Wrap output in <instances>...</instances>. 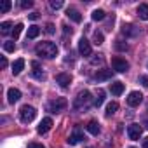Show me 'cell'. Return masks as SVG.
<instances>
[{
    "label": "cell",
    "instance_id": "11",
    "mask_svg": "<svg viewBox=\"0 0 148 148\" xmlns=\"http://www.w3.org/2000/svg\"><path fill=\"white\" fill-rule=\"evenodd\" d=\"M32 68H33V70H32V75H33L37 80H45V73L42 71V68H40V64H38L37 61L32 63Z\"/></svg>",
    "mask_w": 148,
    "mask_h": 148
},
{
    "label": "cell",
    "instance_id": "22",
    "mask_svg": "<svg viewBox=\"0 0 148 148\" xmlns=\"http://www.w3.org/2000/svg\"><path fill=\"white\" fill-rule=\"evenodd\" d=\"M117 110H119V103H117V101L108 103V105H106V117H112Z\"/></svg>",
    "mask_w": 148,
    "mask_h": 148
},
{
    "label": "cell",
    "instance_id": "6",
    "mask_svg": "<svg viewBox=\"0 0 148 148\" xmlns=\"http://www.w3.org/2000/svg\"><path fill=\"white\" fill-rule=\"evenodd\" d=\"M141 134H143V127H141L139 124H131V125L127 127V136H129L132 141L139 139V138H141Z\"/></svg>",
    "mask_w": 148,
    "mask_h": 148
},
{
    "label": "cell",
    "instance_id": "30",
    "mask_svg": "<svg viewBox=\"0 0 148 148\" xmlns=\"http://www.w3.org/2000/svg\"><path fill=\"white\" fill-rule=\"evenodd\" d=\"M51 7H52L54 11H58V9L63 7V2H61V0H51Z\"/></svg>",
    "mask_w": 148,
    "mask_h": 148
},
{
    "label": "cell",
    "instance_id": "29",
    "mask_svg": "<svg viewBox=\"0 0 148 148\" xmlns=\"http://www.w3.org/2000/svg\"><path fill=\"white\" fill-rule=\"evenodd\" d=\"M21 32H23V25H21V23H18V25L12 28V38L16 40V38L19 37V33H21Z\"/></svg>",
    "mask_w": 148,
    "mask_h": 148
},
{
    "label": "cell",
    "instance_id": "34",
    "mask_svg": "<svg viewBox=\"0 0 148 148\" xmlns=\"http://www.w3.org/2000/svg\"><path fill=\"white\" fill-rule=\"evenodd\" d=\"M45 33H49V35L54 33V25H52V23H47V25H45Z\"/></svg>",
    "mask_w": 148,
    "mask_h": 148
},
{
    "label": "cell",
    "instance_id": "32",
    "mask_svg": "<svg viewBox=\"0 0 148 148\" xmlns=\"http://www.w3.org/2000/svg\"><path fill=\"white\" fill-rule=\"evenodd\" d=\"M103 61H105V59H103V56H101V54H98L96 58H92V59H91V64H101Z\"/></svg>",
    "mask_w": 148,
    "mask_h": 148
},
{
    "label": "cell",
    "instance_id": "33",
    "mask_svg": "<svg viewBox=\"0 0 148 148\" xmlns=\"http://www.w3.org/2000/svg\"><path fill=\"white\" fill-rule=\"evenodd\" d=\"M115 47H117L119 51H127V44H124L122 40H117V44H115Z\"/></svg>",
    "mask_w": 148,
    "mask_h": 148
},
{
    "label": "cell",
    "instance_id": "20",
    "mask_svg": "<svg viewBox=\"0 0 148 148\" xmlns=\"http://www.w3.org/2000/svg\"><path fill=\"white\" fill-rule=\"evenodd\" d=\"M110 89H112V94H115V96H120V94L124 92V84H122V82H113Z\"/></svg>",
    "mask_w": 148,
    "mask_h": 148
},
{
    "label": "cell",
    "instance_id": "17",
    "mask_svg": "<svg viewBox=\"0 0 148 148\" xmlns=\"http://www.w3.org/2000/svg\"><path fill=\"white\" fill-rule=\"evenodd\" d=\"M86 129H87L92 136H98V134L101 132V127H99V124H98L96 120H89V124L86 125Z\"/></svg>",
    "mask_w": 148,
    "mask_h": 148
},
{
    "label": "cell",
    "instance_id": "9",
    "mask_svg": "<svg viewBox=\"0 0 148 148\" xmlns=\"http://www.w3.org/2000/svg\"><path fill=\"white\" fill-rule=\"evenodd\" d=\"M143 101V94L139 91H132L129 96H127V105L129 106H139V103Z\"/></svg>",
    "mask_w": 148,
    "mask_h": 148
},
{
    "label": "cell",
    "instance_id": "5",
    "mask_svg": "<svg viewBox=\"0 0 148 148\" xmlns=\"http://www.w3.org/2000/svg\"><path fill=\"white\" fill-rule=\"evenodd\" d=\"M112 68H113L115 71H119V73H124V71H127V70H129V63H127L124 58L115 56V58L112 59Z\"/></svg>",
    "mask_w": 148,
    "mask_h": 148
},
{
    "label": "cell",
    "instance_id": "39",
    "mask_svg": "<svg viewBox=\"0 0 148 148\" xmlns=\"http://www.w3.org/2000/svg\"><path fill=\"white\" fill-rule=\"evenodd\" d=\"M143 148H148V138L143 139Z\"/></svg>",
    "mask_w": 148,
    "mask_h": 148
},
{
    "label": "cell",
    "instance_id": "35",
    "mask_svg": "<svg viewBox=\"0 0 148 148\" xmlns=\"http://www.w3.org/2000/svg\"><path fill=\"white\" fill-rule=\"evenodd\" d=\"M139 82H141L145 87H148V77H145V75H143V77H139Z\"/></svg>",
    "mask_w": 148,
    "mask_h": 148
},
{
    "label": "cell",
    "instance_id": "31",
    "mask_svg": "<svg viewBox=\"0 0 148 148\" xmlns=\"http://www.w3.org/2000/svg\"><path fill=\"white\" fill-rule=\"evenodd\" d=\"M19 5H21L23 9H30V7L33 5V2H32V0H21V2H19Z\"/></svg>",
    "mask_w": 148,
    "mask_h": 148
},
{
    "label": "cell",
    "instance_id": "16",
    "mask_svg": "<svg viewBox=\"0 0 148 148\" xmlns=\"http://www.w3.org/2000/svg\"><path fill=\"white\" fill-rule=\"evenodd\" d=\"M7 99H9V103H16V101H19V99H21V91L11 87V89L7 91Z\"/></svg>",
    "mask_w": 148,
    "mask_h": 148
},
{
    "label": "cell",
    "instance_id": "37",
    "mask_svg": "<svg viewBox=\"0 0 148 148\" xmlns=\"http://www.w3.org/2000/svg\"><path fill=\"white\" fill-rule=\"evenodd\" d=\"M28 18L32 21H35V19H38V12H32V14H28Z\"/></svg>",
    "mask_w": 148,
    "mask_h": 148
},
{
    "label": "cell",
    "instance_id": "8",
    "mask_svg": "<svg viewBox=\"0 0 148 148\" xmlns=\"http://www.w3.org/2000/svg\"><path fill=\"white\" fill-rule=\"evenodd\" d=\"M79 52H80L82 56H91V54H92V47H91V42H89L86 37H82V38L79 40Z\"/></svg>",
    "mask_w": 148,
    "mask_h": 148
},
{
    "label": "cell",
    "instance_id": "1",
    "mask_svg": "<svg viewBox=\"0 0 148 148\" xmlns=\"http://www.w3.org/2000/svg\"><path fill=\"white\" fill-rule=\"evenodd\" d=\"M35 51H37L38 56H42L45 59H52V58L58 56V45L54 42H40L35 47Z\"/></svg>",
    "mask_w": 148,
    "mask_h": 148
},
{
    "label": "cell",
    "instance_id": "15",
    "mask_svg": "<svg viewBox=\"0 0 148 148\" xmlns=\"http://www.w3.org/2000/svg\"><path fill=\"white\" fill-rule=\"evenodd\" d=\"M66 16H68L71 21H75V23H80V21H82V16H80V12H79L75 7H68V9H66Z\"/></svg>",
    "mask_w": 148,
    "mask_h": 148
},
{
    "label": "cell",
    "instance_id": "7",
    "mask_svg": "<svg viewBox=\"0 0 148 148\" xmlns=\"http://www.w3.org/2000/svg\"><path fill=\"white\" fill-rule=\"evenodd\" d=\"M84 139V131L80 129V127H75V129H73V132L68 136V145H77V143H80Z\"/></svg>",
    "mask_w": 148,
    "mask_h": 148
},
{
    "label": "cell",
    "instance_id": "19",
    "mask_svg": "<svg viewBox=\"0 0 148 148\" xmlns=\"http://www.w3.org/2000/svg\"><path fill=\"white\" fill-rule=\"evenodd\" d=\"M23 68H25V59H16L14 64H12V73L14 75H19L23 71Z\"/></svg>",
    "mask_w": 148,
    "mask_h": 148
},
{
    "label": "cell",
    "instance_id": "38",
    "mask_svg": "<svg viewBox=\"0 0 148 148\" xmlns=\"http://www.w3.org/2000/svg\"><path fill=\"white\" fill-rule=\"evenodd\" d=\"M0 66H2V68L7 66V59H5V56H2V59H0Z\"/></svg>",
    "mask_w": 148,
    "mask_h": 148
},
{
    "label": "cell",
    "instance_id": "10",
    "mask_svg": "<svg viewBox=\"0 0 148 148\" xmlns=\"http://www.w3.org/2000/svg\"><path fill=\"white\" fill-rule=\"evenodd\" d=\"M51 127H52V119H51V117H45V119H42V122L38 124L37 132H38V134H45Z\"/></svg>",
    "mask_w": 148,
    "mask_h": 148
},
{
    "label": "cell",
    "instance_id": "4",
    "mask_svg": "<svg viewBox=\"0 0 148 148\" xmlns=\"http://www.w3.org/2000/svg\"><path fill=\"white\" fill-rule=\"evenodd\" d=\"M66 105H68V101H66L64 98H56V99H52V101L47 103V110L52 112V113H58V112H61L63 108H66Z\"/></svg>",
    "mask_w": 148,
    "mask_h": 148
},
{
    "label": "cell",
    "instance_id": "23",
    "mask_svg": "<svg viewBox=\"0 0 148 148\" xmlns=\"http://www.w3.org/2000/svg\"><path fill=\"white\" fill-rule=\"evenodd\" d=\"M12 23L11 21H4L2 25H0V32H2V35H7V33H12Z\"/></svg>",
    "mask_w": 148,
    "mask_h": 148
},
{
    "label": "cell",
    "instance_id": "21",
    "mask_svg": "<svg viewBox=\"0 0 148 148\" xmlns=\"http://www.w3.org/2000/svg\"><path fill=\"white\" fill-rule=\"evenodd\" d=\"M103 101H105V91H103V89H98L96 98H94V106H101Z\"/></svg>",
    "mask_w": 148,
    "mask_h": 148
},
{
    "label": "cell",
    "instance_id": "3",
    "mask_svg": "<svg viewBox=\"0 0 148 148\" xmlns=\"http://www.w3.org/2000/svg\"><path fill=\"white\" fill-rule=\"evenodd\" d=\"M35 117H37V110H35L33 106H30V105L21 106V110H19V119H21V122L30 124V122L35 120Z\"/></svg>",
    "mask_w": 148,
    "mask_h": 148
},
{
    "label": "cell",
    "instance_id": "24",
    "mask_svg": "<svg viewBox=\"0 0 148 148\" xmlns=\"http://www.w3.org/2000/svg\"><path fill=\"white\" fill-rule=\"evenodd\" d=\"M38 33H40V28H38L37 25H32V26L28 28V38H37Z\"/></svg>",
    "mask_w": 148,
    "mask_h": 148
},
{
    "label": "cell",
    "instance_id": "36",
    "mask_svg": "<svg viewBox=\"0 0 148 148\" xmlns=\"http://www.w3.org/2000/svg\"><path fill=\"white\" fill-rule=\"evenodd\" d=\"M28 148H45L44 145H40V143H30L28 145Z\"/></svg>",
    "mask_w": 148,
    "mask_h": 148
},
{
    "label": "cell",
    "instance_id": "25",
    "mask_svg": "<svg viewBox=\"0 0 148 148\" xmlns=\"http://www.w3.org/2000/svg\"><path fill=\"white\" fill-rule=\"evenodd\" d=\"M105 18H106V14H105L103 9H96V11L92 12V19H94V21H103Z\"/></svg>",
    "mask_w": 148,
    "mask_h": 148
},
{
    "label": "cell",
    "instance_id": "28",
    "mask_svg": "<svg viewBox=\"0 0 148 148\" xmlns=\"http://www.w3.org/2000/svg\"><path fill=\"white\" fill-rule=\"evenodd\" d=\"M4 51H7V52H14V51H16V44H14V40L4 42Z\"/></svg>",
    "mask_w": 148,
    "mask_h": 148
},
{
    "label": "cell",
    "instance_id": "41",
    "mask_svg": "<svg viewBox=\"0 0 148 148\" xmlns=\"http://www.w3.org/2000/svg\"><path fill=\"white\" fill-rule=\"evenodd\" d=\"M131 148H134V146H131Z\"/></svg>",
    "mask_w": 148,
    "mask_h": 148
},
{
    "label": "cell",
    "instance_id": "18",
    "mask_svg": "<svg viewBox=\"0 0 148 148\" xmlns=\"http://www.w3.org/2000/svg\"><path fill=\"white\" fill-rule=\"evenodd\" d=\"M138 16L143 21H148V4H139L138 7Z\"/></svg>",
    "mask_w": 148,
    "mask_h": 148
},
{
    "label": "cell",
    "instance_id": "2",
    "mask_svg": "<svg viewBox=\"0 0 148 148\" xmlns=\"http://www.w3.org/2000/svg\"><path fill=\"white\" fill-rule=\"evenodd\" d=\"M91 105H94V99L91 98L89 91H80L73 101V110H87Z\"/></svg>",
    "mask_w": 148,
    "mask_h": 148
},
{
    "label": "cell",
    "instance_id": "40",
    "mask_svg": "<svg viewBox=\"0 0 148 148\" xmlns=\"http://www.w3.org/2000/svg\"><path fill=\"white\" fill-rule=\"evenodd\" d=\"M145 127H146V129H148V120H145Z\"/></svg>",
    "mask_w": 148,
    "mask_h": 148
},
{
    "label": "cell",
    "instance_id": "12",
    "mask_svg": "<svg viewBox=\"0 0 148 148\" xmlns=\"http://www.w3.org/2000/svg\"><path fill=\"white\" fill-rule=\"evenodd\" d=\"M56 82L61 87H68L71 84V77L68 75V73H58V75H56Z\"/></svg>",
    "mask_w": 148,
    "mask_h": 148
},
{
    "label": "cell",
    "instance_id": "27",
    "mask_svg": "<svg viewBox=\"0 0 148 148\" xmlns=\"http://www.w3.org/2000/svg\"><path fill=\"white\" fill-rule=\"evenodd\" d=\"M11 7H12L11 0H4V2L0 4V12H9V11H11Z\"/></svg>",
    "mask_w": 148,
    "mask_h": 148
},
{
    "label": "cell",
    "instance_id": "13",
    "mask_svg": "<svg viewBox=\"0 0 148 148\" xmlns=\"http://www.w3.org/2000/svg\"><path fill=\"white\" fill-rule=\"evenodd\" d=\"M122 33L125 37H138L139 35V28H136L134 25H124L122 26Z\"/></svg>",
    "mask_w": 148,
    "mask_h": 148
},
{
    "label": "cell",
    "instance_id": "14",
    "mask_svg": "<svg viewBox=\"0 0 148 148\" xmlns=\"http://www.w3.org/2000/svg\"><path fill=\"white\" fill-rule=\"evenodd\" d=\"M112 75H113L112 70H98V73L94 75V79H96L98 82H101V80H110Z\"/></svg>",
    "mask_w": 148,
    "mask_h": 148
},
{
    "label": "cell",
    "instance_id": "26",
    "mask_svg": "<svg viewBox=\"0 0 148 148\" xmlns=\"http://www.w3.org/2000/svg\"><path fill=\"white\" fill-rule=\"evenodd\" d=\"M103 40H105L103 33H101V32H94V35H92V42H94L96 45H101V44H103Z\"/></svg>",
    "mask_w": 148,
    "mask_h": 148
}]
</instances>
